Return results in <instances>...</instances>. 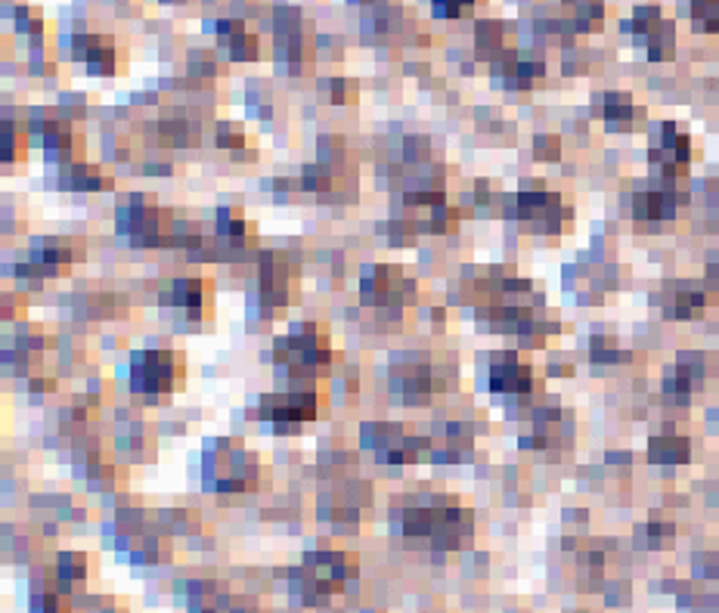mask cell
Returning a JSON list of instances; mask_svg holds the SVG:
<instances>
[{"label":"cell","instance_id":"cell-28","mask_svg":"<svg viewBox=\"0 0 719 613\" xmlns=\"http://www.w3.org/2000/svg\"><path fill=\"white\" fill-rule=\"evenodd\" d=\"M106 180L97 165H75L72 168V186L75 189H100Z\"/></svg>","mask_w":719,"mask_h":613},{"label":"cell","instance_id":"cell-29","mask_svg":"<svg viewBox=\"0 0 719 613\" xmlns=\"http://www.w3.org/2000/svg\"><path fill=\"white\" fill-rule=\"evenodd\" d=\"M217 146L221 149H230V152H236L239 146H245V134H242V127H236V124H221L217 127Z\"/></svg>","mask_w":719,"mask_h":613},{"label":"cell","instance_id":"cell-1","mask_svg":"<svg viewBox=\"0 0 719 613\" xmlns=\"http://www.w3.org/2000/svg\"><path fill=\"white\" fill-rule=\"evenodd\" d=\"M406 536H428L434 548H459L472 533V514L459 505H410L403 514Z\"/></svg>","mask_w":719,"mask_h":613},{"label":"cell","instance_id":"cell-11","mask_svg":"<svg viewBox=\"0 0 719 613\" xmlns=\"http://www.w3.org/2000/svg\"><path fill=\"white\" fill-rule=\"evenodd\" d=\"M171 310L186 322H202L214 313V285L199 276H186L171 282Z\"/></svg>","mask_w":719,"mask_h":613},{"label":"cell","instance_id":"cell-16","mask_svg":"<svg viewBox=\"0 0 719 613\" xmlns=\"http://www.w3.org/2000/svg\"><path fill=\"white\" fill-rule=\"evenodd\" d=\"M633 28H636V35H642V44L648 47V56L654 62H664L673 56V25L667 19H661L658 7L636 10Z\"/></svg>","mask_w":719,"mask_h":613},{"label":"cell","instance_id":"cell-6","mask_svg":"<svg viewBox=\"0 0 719 613\" xmlns=\"http://www.w3.org/2000/svg\"><path fill=\"white\" fill-rule=\"evenodd\" d=\"M363 288L382 322H400L413 307V279H406L397 267H375Z\"/></svg>","mask_w":719,"mask_h":613},{"label":"cell","instance_id":"cell-12","mask_svg":"<svg viewBox=\"0 0 719 613\" xmlns=\"http://www.w3.org/2000/svg\"><path fill=\"white\" fill-rule=\"evenodd\" d=\"M258 276H261V301L279 313L283 307H289L292 301V273H289V261H286V254H264L261 257V267H258Z\"/></svg>","mask_w":719,"mask_h":613},{"label":"cell","instance_id":"cell-10","mask_svg":"<svg viewBox=\"0 0 719 613\" xmlns=\"http://www.w3.org/2000/svg\"><path fill=\"white\" fill-rule=\"evenodd\" d=\"M72 53L81 59L87 72L93 75H118L121 72V50L109 31H93V28H78L72 38Z\"/></svg>","mask_w":719,"mask_h":613},{"label":"cell","instance_id":"cell-24","mask_svg":"<svg viewBox=\"0 0 719 613\" xmlns=\"http://www.w3.org/2000/svg\"><path fill=\"white\" fill-rule=\"evenodd\" d=\"M162 143L165 146H186V143H196V127L186 124V121H162Z\"/></svg>","mask_w":719,"mask_h":613},{"label":"cell","instance_id":"cell-23","mask_svg":"<svg viewBox=\"0 0 719 613\" xmlns=\"http://www.w3.org/2000/svg\"><path fill=\"white\" fill-rule=\"evenodd\" d=\"M673 313L670 316H679V319H695V316H701L704 313V295L701 292H695V288H682V292L676 295V301H673Z\"/></svg>","mask_w":719,"mask_h":613},{"label":"cell","instance_id":"cell-9","mask_svg":"<svg viewBox=\"0 0 719 613\" xmlns=\"http://www.w3.org/2000/svg\"><path fill=\"white\" fill-rule=\"evenodd\" d=\"M512 205H515V217L524 220L527 227L543 230V233L561 230V214H565V208H561L558 192H549L543 186H521Z\"/></svg>","mask_w":719,"mask_h":613},{"label":"cell","instance_id":"cell-5","mask_svg":"<svg viewBox=\"0 0 719 613\" xmlns=\"http://www.w3.org/2000/svg\"><path fill=\"white\" fill-rule=\"evenodd\" d=\"M208 465H214V474L208 477L217 493H245V490H255L261 480V465L255 453H245L239 443H230V440H221L214 446Z\"/></svg>","mask_w":719,"mask_h":613},{"label":"cell","instance_id":"cell-3","mask_svg":"<svg viewBox=\"0 0 719 613\" xmlns=\"http://www.w3.org/2000/svg\"><path fill=\"white\" fill-rule=\"evenodd\" d=\"M351 558L345 552H314L292 573V589L301 592L307 604H320L345 589L351 579Z\"/></svg>","mask_w":719,"mask_h":613},{"label":"cell","instance_id":"cell-2","mask_svg":"<svg viewBox=\"0 0 719 613\" xmlns=\"http://www.w3.org/2000/svg\"><path fill=\"white\" fill-rule=\"evenodd\" d=\"M332 357L335 353H332L329 332L326 326H317V322L298 326L295 332L276 341V363L292 378H314L320 369L332 363Z\"/></svg>","mask_w":719,"mask_h":613},{"label":"cell","instance_id":"cell-20","mask_svg":"<svg viewBox=\"0 0 719 613\" xmlns=\"http://www.w3.org/2000/svg\"><path fill=\"white\" fill-rule=\"evenodd\" d=\"M676 196L670 186H651L636 196V217L639 220H667L676 211Z\"/></svg>","mask_w":719,"mask_h":613},{"label":"cell","instance_id":"cell-4","mask_svg":"<svg viewBox=\"0 0 719 613\" xmlns=\"http://www.w3.org/2000/svg\"><path fill=\"white\" fill-rule=\"evenodd\" d=\"M186 363L177 350H140L131 363V387L134 394L146 397H168L183 384Z\"/></svg>","mask_w":719,"mask_h":613},{"label":"cell","instance_id":"cell-27","mask_svg":"<svg viewBox=\"0 0 719 613\" xmlns=\"http://www.w3.org/2000/svg\"><path fill=\"white\" fill-rule=\"evenodd\" d=\"M87 573V561L75 552H66V555H59V579H66V583H78V579H84Z\"/></svg>","mask_w":719,"mask_h":613},{"label":"cell","instance_id":"cell-14","mask_svg":"<svg viewBox=\"0 0 719 613\" xmlns=\"http://www.w3.org/2000/svg\"><path fill=\"white\" fill-rule=\"evenodd\" d=\"M490 387L496 394H527L534 391V369H530L518 353H493Z\"/></svg>","mask_w":719,"mask_h":613},{"label":"cell","instance_id":"cell-26","mask_svg":"<svg viewBox=\"0 0 719 613\" xmlns=\"http://www.w3.org/2000/svg\"><path fill=\"white\" fill-rule=\"evenodd\" d=\"M434 4V13L441 19H462L475 10L478 0H431Z\"/></svg>","mask_w":719,"mask_h":613},{"label":"cell","instance_id":"cell-21","mask_svg":"<svg viewBox=\"0 0 719 613\" xmlns=\"http://www.w3.org/2000/svg\"><path fill=\"white\" fill-rule=\"evenodd\" d=\"M651 459L654 462H685L689 459V440L676 437V434H664L651 440Z\"/></svg>","mask_w":719,"mask_h":613},{"label":"cell","instance_id":"cell-13","mask_svg":"<svg viewBox=\"0 0 719 613\" xmlns=\"http://www.w3.org/2000/svg\"><path fill=\"white\" fill-rule=\"evenodd\" d=\"M692 155V143L685 134H676V124H661V134L651 143V161L667 180H673L676 174H682L689 168Z\"/></svg>","mask_w":719,"mask_h":613},{"label":"cell","instance_id":"cell-8","mask_svg":"<svg viewBox=\"0 0 719 613\" xmlns=\"http://www.w3.org/2000/svg\"><path fill=\"white\" fill-rule=\"evenodd\" d=\"M320 403L323 397L314 391V387H304V391H289V394H270L261 400L258 418H267L279 431H292L304 422H314L320 415Z\"/></svg>","mask_w":719,"mask_h":613},{"label":"cell","instance_id":"cell-7","mask_svg":"<svg viewBox=\"0 0 719 613\" xmlns=\"http://www.w3.org/2000/svg\"><path fill=\"white\" fill-rule=\"evenodd\" d=\"M118 230L128 233L134 245H168L171 230L165 227V214L152 196H131L118 208Z\"/></svg>","mask_w":719,"mask_h":613},{"label":"cell","instance_id":"cell-17","mask_svg":"<svg viewBox=\"0 0 719 613\" xmlns=\"http://www.w3.org/2000/svg\"><path fill=\"white\" fill-rule=\"evenodd\" d=\"M217 41H221L230 59H239V62H252L261 53V38L245 22H233V19L221 22L217 25Z\"/></svg>","mask_w":719,"mask_h":613},{"label":"cell","instance_id":"cell-19","mask_svg":"<svg viewBox=\"0 0 719 613\" xmlns=\"http://www.w3.org/2000/svg\"><path fill=\"white\" fill-rule=\"evenodd\" d=\"M509 47H512V28L506 22H478V38H475V50L481 59H490L493 66H499V62H506L512 59L509 56Z\"/></svg>","mask_w":719,"mask_h":613},{"label":"cell","instance_id":"cell-30","mask_svg":"<svg viewBox=\"0 0 719 613\" xmlns=\"http://www.w3.org/2000/svg\"><path fill=\"white\" fill-rule=\"evenodd\" d=\"M38 613H69L66 601H62L59 595H44L38 601Z\"/></svg>","mask_w":719,"mask_h":613},{"label":"cell","instance_id":"cell-15","mask_svg":"<svg viewBox=\"0 0 719 613\" xmlns=\"http://www.w3.org/2000/svg\"><path fill=\"white\" fill-rule=\"evenodd\" d=\"M391 387L406 400V403H425L434 394V369L428 360L410 357L406 363L394 366Z\"/></svg>","mask_w":719,"mask_h":613},{"label":"cell","instance_id":"cell-22","mask_svg":"<svg viewBox=\"0 0 719 613\" xmlns=\"http://www.w3.org/2000/svg\"><path fill=\"white\" fill-rule=\"evenodd\" d=\"M692 19L698 31H719V0H692Z\"/></svg>","mask_w":719,"mask_h":613},{"label":"cell","instance_id":"cell-25","mask_svg":"<svg viewBox=\"0 0 719 613\" xmlns=\"http://www.w3.org/2000/svg\"><path fill=\"white\" fill-rule=\"evenodd\" d=\"M605 115L608 121H633L636 118V106L627 93H608V100H605Z\"/></svg>","mask_w":719,"mask_h":613},{"label":"cell","instance_id":"cell-18","mask_svg":"<svg viewBox=\"0 0 719 613\" xmlns=\"http://www.w3.org/2000/svg\"><path fill=\"white\" fill-rule=\"evenodd\" d=\"M41 143H44V152L56 161H72L78 155V134L69 121L62 118H47L41 121Z\"/></svg>","mask_w":719,"mask_h":613}]
</instances>
